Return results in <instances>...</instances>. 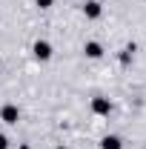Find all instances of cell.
Instances as JSON below:
<instances>
[{"label": "cell", "instance_id": "1", "mask_svg": "<svg viewBox=\"0 0 146 149\" xmlns=\"http://www.w3.org/2000/svg\"><path fill=\"white\" fill-rule=\"evenodd\" d=\"M92 112H95L97 118H106V115L112 112V100H109V97H103V95L92 97Z\"/></svg>", "mask_w": 146, "mask_h": 149}, {"label": "cell", "instance_id": "2", "mask_svg": "<svg viewBox=\"0 0 146 149\" xmlns=\"http://www.w3.org/2000/svg\"><path fill=\"white\" fill-rule=\"evenodd\" d=\"M0 120H3L6 126H15V123L20 120V109L15 106V103H6V106L0 109Z\"/></svg>", "mask_w": 146, "mask_h": 149}, {"label": "cell", "instance_id": "3", "mask_svg": "<svg viewBox=\"0 0 146 149\" xmlns=\"http://www.w3.org/2000/svg\"><path fill=\"white\" fill-rule=\"evenodd\" d=\"M32 52H35V57L37 60H52V43L49 40H35V46H32Z\"/></svg>", "mask_w": 146, "mask_h": 149}, {"label": "cell", "instance_id": "4", "mask_svg": "<svg viewBox=\"0 0 146 149\" xmlns=\"http://www.w3.org/2000/svg\"><path fill=\"white\" fill-rule=\"evenodd\" d=\"M83 15H86L89 20H97L100 15H103V6H100L97 0H86V3H83Z\"/></svg>", "mask_w": 146, "mask_h": 149}, {"label": "cell", "instance_id": "5", "mask_svg": "<svg viewBox=\"0 0 146 149\" xmlns=\"http://www.w3.org/2000/svg\"><path fill=\"white\" fill-rule=\"evenodd\" d=\"M83 52H86V57L97 60V57H103V46H100L97 40H86V43H83Z\"/></svg>", "mask_w": 146, "mask_h": 149}, {"label": "cell", "instance_id": "6", "mask_svg": "<svg viewBox=\"0 0 146 149\" xmlns=\"http://www.w3.org/2000/svg\"><path fill=\"white\" fill-rule=\"evenodd\" d=\"M100 149H123V141H120L117 135H106V138L100 141Z\"/></svg>", "mask_w": 146, "mask_h": 149}, {"label": "cell", "instance_id": "7", "mask_svg": "<svg viewBox=\"0 0 146 149\" xmlns=\"http://www.w3.org/2000/svg\"><path fill=\"white\" fill-rule=\"evenodd\" d=\"M37 6H40V9H52V6H55V0H35Z\"/></svg>", "mask_w": 146, "mask_h": 149}, {"label": "cell", "instance_id": "8", "mask_svg": "<svg viewBox=\"0 0 146 149\" xmlns=\"http://www.w3.org/2000/svg\"><path fill=\"white\" fill-rule=\"evenodd\" d=\"M0 149H9V138H6L3 132H0Z\"/></svg>", "mask_w": 146, "mask_h": 149}, {"label": "cell", "instance_id": "9", "mask_svg": "<svg viewBox=\"0 0 146 149\" xmlns=\"http://www.w3.org/2000/svg\"><path fill=\"white\" fill-rule=\"evenodd\" d=\"M55 149H69V146H55Z\"/></svg>", "mask_w": 146, "mask_h": 149}]
</instances>
